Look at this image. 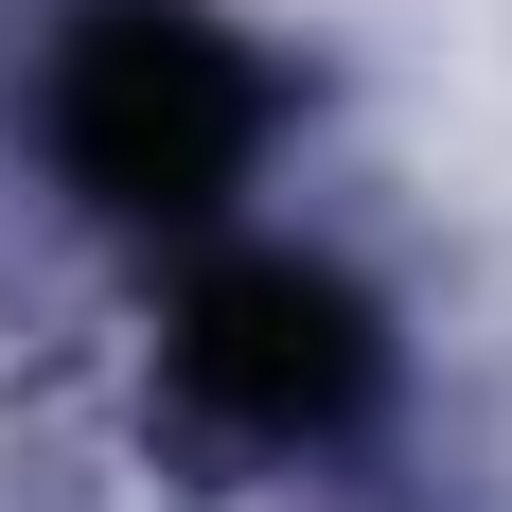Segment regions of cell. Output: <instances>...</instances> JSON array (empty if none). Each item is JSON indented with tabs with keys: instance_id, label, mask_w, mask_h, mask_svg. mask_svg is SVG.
Returning a JSON list of instances; mask_svg holds the SVG:
<instances>
[{
	"instance_id": "cell-1",
	"label": "cell",
	"mask_w": 512,
	"mask_h": 512,
	"mask_svg": "<svg viewBox=\"0 0 512 512\" xmlns=\"http://www.w3.org/2000/svg\"><path fill=\"white\" fill-rule=\"evenodd\" d=\"M301 71L230 0H53L18 71V159L89 248H212L283 177Z\"/></svg>"
}]
</instances>
